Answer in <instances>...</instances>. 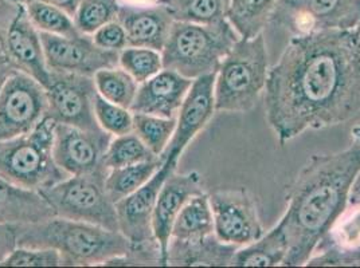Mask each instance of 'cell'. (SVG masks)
<instances>
[{
    "mask_svg": "<svg viewBox=\"0 0 360 268\" xmlns=\"http://www.w3.org/2000/svg\"><path fill=\"white\" fill-rule=\"evenodd\" d=\"M265 113L281 145L360 114V38L352 30L292 36L265 86Z\"/></svg>",
    "mask_w": 360,
    "mask_h": 268,
    "instance_id": "6da1fadb",
    "label": "cell"
},
{
    "mask_svg": "<svg viewBox=\"0 0 360 268\" xmlns=\"http://www.w3.org/2000/svg\"><path fill=\"white\" fill-rule=\"evenodd\" d=\"M360 173V145L330 154H314L288 187L285 213L278 222L289 250L285 267L305 266L316 244L343 212Z\"/></svg>",
    "mask_w": 360,
    "mask_h": 268,
    "instance_id": "7a4b0ae2",
    "label": "cell"
},
{
    "mask_svg": "<svg viewBox=\"0 0 360 268\" xmlns=\"http://www.w3.org/2000/svg\"><path fill=\"white\" fill-rule=\"evenodd\" d=\"M18 246L47 247L60 253L63 266H117L132 246L120 231L65 217L38 223L16 224Z\"/></svg>",
    "mask_w": 360,
    "mask_h": 268,
    "instance_id": "3957f363",
    "label": "cell"
},
{
    "mask_svg": "<svg viewBox=\"0 0 360 268\" xmlns=\"http://www.w3.org/2000/svg\"><path fill=\"white\" fill-rule=\"evenodd\" d=\"M238 39L240 35L227 19L214 25L175 20L162 50L163 67L193 81L217 74Z\"/></svg>",
    "mask_w": 360,
    "mask_h": 268,
    "instance_id": "277c9868",
    "label": "cell"
},
{
    "mask_svg": "<svg viewBox=\"0 0 360 268\" xmlns=\"http://www.w3.org/2000/svg\"><path fill=\"white\" fill-rule=\"evenodd\" d=\"M268 74L269 62L264 35L240 38L215 75V110L219 113L250 112L265 90Z\"/></svg>",
    "mask_w": 360,
    "mask_h": 268,
    "instance_id": "5b68a950",
    "label": "cell"
},
{
    "mask_svg": "<svg viewBox=\"0 0 360 268\" xmlns=\"http://www.w3.org/2000/svg\"><path fill=\"white\" fill-rule=\"evenodd\" d=\"M54 128L46 117L29 133L0 141V176L38 192L69 177L53 156Z\"/></svg>",
    "mask_w": 360,
    "mask_h": 268,
    "instance_id": "8992f818",
    "label": "cell"
},
{
    "mask_svg": "<svg viewBox=\"0 0 360 268\" xmlns=\"http://www.w3.org/2000/svg\"><path fill=\"white\" fill-rule=\"evenodd\" d=\"M106 172L69 176L39 192L58 217L119 231L116 204L106 192Z\"/></svg>",
    "mask_w": 360,
    "mask_h": 268,
    "instance_id": "52a82bcc",
    "label": "cell"
},
{
    "mask_svg": "<svg viewBox=\"0 0 360 268\" xmlns=\"http://www.w3.org/2000/svg\"><path fill=\"white\" fill-rule=\"evenodd\" d=\"M360 20V0H277L269 23L292 36L326 30H352Z\"/></svg>",
    "mask_w": 360,
    "mask_h": 268,
    "instance_id": "ba28073f",
    "label": "cell"
},
{
    "mask_svg": "<svg viewBox=\"0 0 360 268\" xmlns=\"http://www.w3.org/2000/svg\"><path fill=\"white\" fill-rule=\"evenodd\" d=\"M46 89L32 76L15 70L0 94V141L29 133L47 117Z\"/></svg>",
    "mask_w": 360,
    "mask_h": 268,
    "instance_id": "9c48e42d",
    "label": "cell"
},
{
    "mask_svg": "<svg viewBox=\"0 0 360 268\" xmlns=\"http://www.w3.org/2000/svg\"><path fill=\"white\" fill-rule=\"evenodd\" d=\"M47 117L57 123H65L86 130H100L94 114L97 94L93 76L50 72L46 85Z\"/></svg>",
    "mask_w": 360,
    "mask_h": 268,
    "instance_id": "30bf717a",
    "label": "cell"
},
{
    "mask_svg": "<svg viewBox=\"0 0 360 268\" xmlns=\"http://www.w3.org/2000/svg\"><path fill=\"white\" fill-rule=\"evenodd\" d=\"M214 232L227 244H250L264 235L255 196L246 188L219 189L209 194Z\"/></svg>",
    "mask_w": 360,
    "mask_h": 268,
    "instance_id": "8fae6325",
    "label": "cell"
},
{
    "mask_svg": "<svg viewBox=\"0 0 360 268\" xmlns=\"http://www.w3.org/2000/svg\"><path fill=\"white\" fill-rule=\"evenodd\" d=\"M41 39L50 72L94 76L103 69L119 66L120 53L98 47L91 35L78 34L68 38L41 32Z\"/></svg>",
    "mask_w": 360,
    "mask_h": 268,
    "instance_id": "7c38bea8",
    "label": "cell"
},
{
    "mask_svg": "<svg viewBox=\"0 0 360 268\" xmlns=\"http://www.w3.org/2000/svg\"><path fill=\"white\" fill-rule=\"evenodd\" d=\"M1 51L16 70L37 79L44 88L49 83L50 70L46 65L41 32L32 25L23 4H14L1 31Z\"/></svg>",
    "mask_w": 360,
    "mask_h": 268,
    "instance_id": "4fadbf2b",
    "label": "cell"
},
{
    "mask_svg": "<svg viewBox=\"0 0 360 268\" xmlns=\"http://www.w3.org/2000/svg\"><path fill=\"white\" fill-rule=\"evenodd\" d=\"M113 135L105 130H86L65 123L54 128L53 156L68 176L88 175L104 166V156Z\"/></svg>",
    "mask_w": 360,
    "mask_h": 268,
    "instance_id": "5bb4252c",
    "label": "cell"
},
{
    "mask_svg": "<svg viewBox=\"0 0 360 268\" xmlns=\"http://www.w3.org/2000/svg\"><path fill=\"white\" fill-rule=\"evenodd\" d=\"M305 266L360 267V201H348Z\"/></svg>",
    "mask_w": 360,
    "mask_h": 268,
    "instance_id": "9a60e30c",
    "label": "cell"
},
{
    "mask_svg": "<svg viewBox=\"0 0 360 268\" xmlns=\"http://www.w3.org/2000/svg\"><path fill=\"white\" fill-rule=\"evenodd\" d=\"M215 75H203L193 81L176 116V129L165 153L162 161L168 157L180 159L187 145L195 138L212 119L215 110L214 83Z\"/></svg>",
    "mask_w": 360,
    "mask_h": 268,
    "instance_id": "2e32d148",
    "label": "cell"
},
{
    "mask_svg": "<svg viewBox=\"0 0 360 268\" xmlns=\"http://www.w3.org/2000/svg\"><path fill=\"white\" fill-rule=\"evenodd\" d=\"M202 192H205L203 182L202 176L198 172L183 175L172 173L165 180L152 215V231L160 247L165 266H167V253L172 227L180 210L191 197Z\"/></svg>",
    "mask_w": 360,
    "mask_h": 268,
    "instance_id": "e0dca14e",
    "label": "cell"
},
{
    "mask_svg": "<svg viewBox=\"0 0 360 268\" xmlns=\"http://www.w3.org/2000/svg\"><path fill=\"white\" fill-rule=\"evenodd\" d=\"M191 85L193 79L174 70L163 69L139 85L131 112L163 119H176Z\"/></svg>",
    "mask_w": 360,
    "mask_h": 268,
    "instance_id": "ac0fdd59",
    "label": "cell"
},
{
    "mask_svg": "<svg viewBox=\"0 0 360 268\" xmlns=\"http://www.w3.org/2000/svg\"><path fill=\"white\" fill-rule=\"evenodd\" d=\"M117 20L127 34L128 46L162 51L174 26V16L167 4L146 7L121 4Z\"/></svg>",
    "mask_w": 360,
    "mask_h": 268,
    "instance_id": "d6986e66",
    "label": "cell"
},
{
    "mask_svg": "<svg viewBox=\"0 0 360 268\" xmlns=\"http://www.w3.org/2000/svg\"><path fill=\"white\" fill-rule=\"evenodd\" d=\"M240 247L227 244L211 234L196 240H169L167 266H233V259Z\"/></svg>",
    "mask_w": 360,
    "mask_h": 268,
    "instance_id": "ffe728a7",
    "label": "cell"
},
{
    "mask_svg": "<svg viewBox=\"0 0 360 268\" xmlns=\"http://www.w3.org/2000/svg\"><path fill=\"white\" fill-rule=\"evenodd\" d=\"M54 216L41 192L22 188L0 176V222L38 223Z\"/></svg>",
    "mask_w": 360,
    "mask_h": 268,
    "instance_id": "44dd1931",
    "label": "cell"
},
{
    "mask_svg": "<svg viewBox=\"0 0 360 268\" xmlns=\"http://www.w3.org/2000/svg\"><path fill=\"white\" fill-rule=\"evenodd\" d=\"M289 250L285 232L280 223L266 235H262L253 243L242 246L233 259L237 267H276L283 266Z\"/></svg>",
    "mask_w": 360,
    "mask_h": 268,
    "instance_id": "7402d4cb",
    "label": "cell"
},
{
    "mask_svg": "<svg viewBox=\"0 0 360 268\" xmlns=\"http://www.w3.org/2000/svg\"><path fill=\"white\" fill-rule=\"evenodd\" d=\"M214 232V219L210 199L206 192L191 197L180 210L174 227L171 240H196Z\"/></svg>",
    "mask_w": 360,
    "mask_h": 268,
    "instance_id": "603a6c76",
    "label": "cell"
},
{
    "mask_svg": "<svg viewBox=\"0 0 360 268\" xmlns=\"http://www.w3.org/2000/svg\"><path fill=\"white\" fill-rule=\"evenodd\" d=\"M276 4L277 0H230L227 20L240 38H255L269 25Z\"/></svg>",
    "mask_w": 360,
    "mask_h": 268,
    "instance_id": "cb8c5ba5",
    "label": "cell"
},
{
    "mask_svg": "<svg viewBox=\"0 0 360 268\" xmlns=\"http://www.w3.org/2000/svg\"><path fill=\"white\" fill-rule=\"evenodd\" d=\"M162 164H163L162 159L158 157L155 160L139 163V164L108 169L105 188L112 201L116 204L127 196L136 192L156 173V170L162 166Z\"/></svg>",
    "mask_w": 360,
    "mask_h": 268,
    "instance_id": "d4e9b609",
    "label": "cell"
},
{
    "mask_svg": "<svg viewBox=\"0 0 360 268\" xmlns=\"http://www.w3.org/2000/svg\"><path fill=\"white\" fill-rule=\"evenodd\" d=\"M165 4L178 22L214 25L227 19L230 0H167Z\"/></svg>",
    "mask_w": 360,
    "mask_h": 268,
    "instance_id": "484cf974",
    "label": "cell"
},
{
    "mask_svg": "<svg viewBox=\"0 0 360 268\" xmlns=\"http://www.w3.org/2000/svg\"><path fill=\"white\" fill-rule=\"evenodd\" d=\"M97 93L106 101L131 110L139 83L122 67H109L97 72L94 76Z\"/></svg>",
    "mask_w": 360,
    "mask_h": 268,
    "instance_id": "4316f807",
    "label": "cell"
},
{
    "mask_svg": "<svg viewBox=\"0 0 360 268\" xmlns=\"http://www.w3.org/2000/svg\"><path fill=\"white\" fill-rule=\"evenodd\" d=\"M155 159L158 156L148 149L135 132H131L112 138L104 156V166L106 169H115Z\"/></svg>",
    "mask_w": 360,
    "mask_h": 268,
    "instance_id": "83f0119b",
    "label": "cell"
},
{
    "mask_svg": "<svg viewBox=\"0 0 360 268\" xmlns=\"http://www.w3.org/2000/svg\"><path fill=\"white\" fill-rule=\"evenodd\" d=\"M176 129V119L134 113V132L158 157L165 153Z\"/></svg>",
    "mask_w": 360,
    "mask_h": 268,
    "instance_id": "f1b7e54d",
    "label": "cell"
},
{
    "mask_svg": "<svg viewBox=\"0 0 360 268\" xmlns=\"http://www.w3.org/2000/svg\"><path fill=\"white\" fill-rule=\"evenodd\" d=\"M26 8L32 25L39 32L68 38L81 34L75 26V18L57 6L31 3L26 6Z\"/></svg>",
    "mask_w": 360,
    "mask_h": 268,
    "instance_id": "f546056e",
    "label": "cell"
},
{
    "mask_svg": "<svg viewBox=\"0 0 360 268\" xmlns=\"http://www.w3.org/2000/svg\"><path fill=\"white\" fill-rule=\"evenodd\" d=\"M120 0H81L75 13V26L81 34L93 35L108 23L117 20Z\"/></svg>",
    "mask_w": 360,
    "mask_h": 268,
    "instance_id": "4dcf8cb0",
    "label": "cell"
},
{
    "mask_svg": "<svg viewBox=\"0 0 360 268\" xmlns=\"http://www.w3.org/2000/svg\"><path fill=\"white\" fill-rule=\"evenodd\" d=\"M119 66L131 75L139 85L165 69L162 51L134 46H128L121 50Z\"/></svg>",
    "mask_w": 360,
    "mask_h": 268,
    "instance_id": "1f68e13d",
    "label": "cell"
},
{
    "mask_svg": "<svg viewBox=\"0 0 360 268\" xmlns=\"http://www.w3.org/2000/svg\"><path fill=\"white\" fill-rule=\"evenodd\" d=\"M94 114L100 128L113 137L134 132V113L120 105L106 101L98 93L94 98Z\"/></svg>",
    "mask_w": 360,
    "mask_h": 268,
    "instance_id": "d6a6232c",
    "label": "cell"
},
{
    "mask_svg": "<svg viewBox=\"0 0 360 268\" xmlns=\"http://www.w3.org/2000/svg\"><path fill=\"white\" fill-rule=\"evenodd\" d=\"M3 267H60L63 266L60 253L47 247L18 246L3 263Z\"/></svg>",
    "mask_w": 360,
    "mask_h": 268,
    "instance_id": "836d02e7",
    "label": "cell"
},
{
    "mask_svg": "<svg viewBox=\"0 0 360 268\" xmlns=\"http://www.w3.org/2000/svg\"><path fill=\"white\" fill-rule=\"evenodd\" d=\"M91 38L96 45L108 51L120 53L121 50L128 47L127 34L119 20H113L103 26L91 35Z\"/></svg>",
    "mask_w": 360,
    "mask_h": 268,
    "instance_id": "e575fe53",
    "label": "cell"
},
{
    "mask_svg": "<svg viewBox=\"0 0 360 268\" xmlns=\"http://www.w3.org/2000/svg\"><path fill=\"white\" fill-rule=\"evenodd\" d=\"M18 247L16 224L0 222V266Z\"/></svg>",
    "mask_w": 360,
    "mask_h": 268,
    "instance_id": "d590c367",
    "label": "cell"
},
{
    "mask_svg": "<svg viewBox=\"0 0 360 268\" xmlns=\"http://www.w3.org/2000/svg\"><path fill=\"white\" fill-rule=\"evenodd\" d=\"M6 1L11 4H23V6H27L31 3H45V4L57 6L62 10H65L66 13H69L70 15L75 16V10L81 0H6Z\"/></svg>",
    "mask_w": 360,
    "mask_h": 268,
    "instance_id": "8d00e7d4",
    "label": "cell"
},
{
    "mask_svg": "<svg viewBox=\"0 0 360 268\" xmlns=\"http://www.w3.org/2000/svg\"><path fill=\"white\" fill-rule=\"evenodd\" d=\"M15 70V67L13 66V63L8 60V58L3 53H0V94H1V90L4 88L7 79Z\"/></svg>",
    "mask_w": 360,
    "mask_h": 268,
    "instance_id": "74e56055",
    "label": "cell"
},
{
    "mask_svg": "<svg viewBox=\"0 0 360 268\" xmlns=\"http://www.w3.org/2000/svg\"><path fill=\"white\" fill-rule=\"evenodd\" d=\"M11 8H13V4H11V3H8V1L0 3V53H3V51H1V31H3V23H4L7 15L10 14Z\"/></svg>",
    "mask_w": 360,
    "mask_h": 268,
    "instance_id": "f35d334b",
    "label": "cell"
},
{
    "mask_svg": "<svg viewBox=\"0 0 360 268\" xmlns=\"http://www.w3.org/2000/svg\"><path fill=\"white\" fill-rule=\"evenodd\" d=\"M121 4L127 6H135V7H146V6H153L163 3V0H120Z\"/></svg>",
    "mask_w": 360,
    "mask_h": 268,
    "instance_id": "ab89813d",
    "label": "cell"
},
{
    "mask_svg": "<svg viewBox=\"0 0 360 268\" xmlns=\"http://www.w3.org/2000/svg\"><path fill=\"white\" fill-rule=\"evenodd\" d=\"M349 201H360V173L355 180L354 185H352L351 194H349Z\"/></svg>",
    "mask_w": 360,
    "mask_h": 268,
    "instance_id": "60d3db41",
    "label": "cell"
},
{
    "mask_svg": "<svg viewBox=\"0 0 360 268\" xmlns=\"http://www.w3.org/2000/svg\"><path fill=\"white\" fill-rule=\"evenodd\" d=\"M355 31H356V32H358V35H359V38H360V20H359V23H358V25H356V27H355Z\"/></svg>",
    "mask_w": 360,
    "mask_h": 268,
    "instance_id": "b9f144b4",
    "label": "cell"
},
{
    "mask_svg": "<svg viewBox=\"0 0 360 268\" xmlns=\"http://www.w3.org/2000/svg\"><path fill=\"white\" fill-rule=\"evenodd\" d=\"M165 1H167V0H163V4H165Z\"/></svg>",
    "mask_w": 360,
    "mask_h": 268,
    "instance_id": "7bdbcfd3",
    "label": "cell"
}]
</instances>
